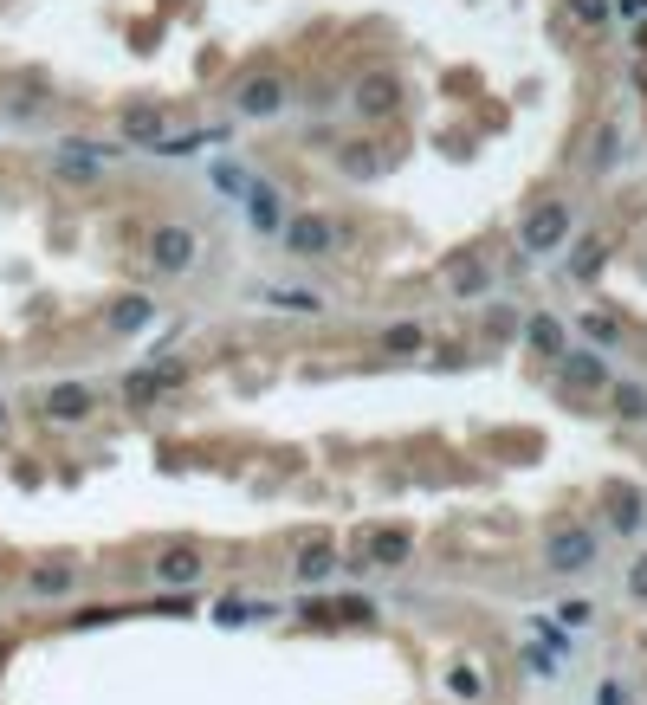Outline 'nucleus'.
<instances>
[{"label":"nucleus","mask_w":647,"mask_h":705,"mask_svg":"<svg viewBox=\"0 0 647 705\" xmlns=\"http://www.w3.org/2000/svg\"><path fill=\"white\" fill-rule=\"evenodd\" d=\"M628 596L647 602V557H635V570H628Z\"/></svg>","instance_id":"nucleus-28"},{"label":"nucleus","mask_w":647,"mask_h":705,"mask_svg":"<svg viewBox=\"0 0 647 705\" xmlns=\"http://www.w3.org/2000/svg\"><path fill=\"white\" fill-rule=\"evenodd\" d=\"M169 382H182V363H162V369H136V376L123 382V402H130V408H149V402H156L162 389H169Z\"/></svg>","instance_id":"nucleus-5"},{"label":"nucleus","mask_w":647,"mask_h":705,"mask_svg":"<svg viewBox=\"0 0 647 705\" xmlns=\"http://www.w3.org/2000/svg\"><path fill=\"white\" fill-rule=\"evenodd\" d=\"M195 253H201V240L188 227H156V233H149V259H156L162 272H188V266H195Z\"/></svg>","instance_id":"nucleus-2"},{"label":"nucleus","mask_w":647,"mask_h":705,"mask_svg":"<svg viewBox=\"0 0 647 705\" xmlns=\"http://www.w3.org/2000/svg\"><path fill=\"white\" fill-rule=\"evenodd\" d=\"M628 699H635V693H628V686H622V680H609V686H596V705H628Z\"/></svg>","instance_id":"nucleus-27"},{"label":"nucleus","mask_w":647,"mask_h":705,"mask_svg":"<svg viewBox=\"0 0 647 705\" xmlns=\"http://www.w3.org/2000/svg\"><path fill=\"white\" fill-rule=\"evenodd\" d=\"M382 350H389V356H421V350H428V330H421L415 317H402V324L382 330Z\"/></svg>","instance_id":"nucleus-13"},{"label":"nucleus","mask_w":647,"mask_h":705,"mask_svg":"<svg viewBox=\"0 0 647 705\" xmlns=\"http://www.w3.org/2000/svg\"><path fill=\"white\" fill-rule=\"evenodd\" d=\"M130 136H143V143H149V136H156V110H143V117H130Z\"/></svg>","instance_id":"nucleus-29"},{"label":"nucleus","mask_w":647,"mask_h":705,"mask_svg":"<svg viewBox=\"0 0 647 705\" xmlns=\"http://www.w3.org/2000/svg\"><path fill=\"white\" fill-rule=\"evenodd\" d=\"M330 233H337V227H330L324 214H298V220H285V227H279V240L292 246V253L318 259V253H330Z\"/></svg>","instance_id":"nucleus-4"},{"label":"nucleus","mask_w":647,"mask_h":705,"mask_svg":"<svg viewBox=\"0 0 647 705\" xmlns=\"http://www.w3.org/2000/svg\"><path fill=\"white\" fill-rule=\"evenodd\" d=\"M583 337L596 343V350H615V343H622V324H615V317H602V311H589V317H583Z\"/></svg>","instance_id":"nucleus-19"},{"label":"nucleus","mask_w":647,"mask_h":705,"mask_svg":"<svg viewBox=\"0 0 647 705\" xmlns=\"http://www.w3.org/2000/svg\"><path fill=\"white\" fill-rule=\"evenodd\" d=\"M72 583H78V576H72V563H39L26 589H33L39 602H65V596H72Z\"/></svg>","instance_id":"nucleus-9"},{"label":"nucleus","mask_w":647,"mask_h":705,"mask_svg":"<svg viewBox=\"0 0 647 705\" xmlns=\"http://www.w3.org/2000/svg\"><path fill=\"white\" fill-rule=\"evenodd\" d=\"M615 414H622V421H647V389H635V382H615Z\"/></svg>","instance_id":"nucleus-21"},{"label":"nucleus","mask_w":647,"mask_h":705,"mask_svg":"<svg viewBox=\"0 0 647 705\" xmlns=\"http://www.w3.org/2000/svg\"><path fill=\"white\" fill-rule=\"evenodd\" d=\"M156 576H162V583H195V576H201V550H188V544L162 550V557H156Z\"/></svg>","instance_id":"nucleus-11"},{"label":"nucleus","mask_w":647,"mask_h":705,"mask_svg":"<svg viewBox=\"0 0 647 705\" xmlns=\"http://www.w3.org/2000/svg\"><path fill=\"white\" fill-rule=\"evenodd\" d=\"M91 408H98V395H91L85 382H59V389L46 395V414H52V421H85Z\"/></svg>","instance_id":"nucleus-6"},{"label":"nucleus","mask_w":647,"mask_h":705,"mask_svg":"<svg viewBox=\"0 0 647 705\" xmlns=\"http://www.w3.org/2000/svg\"><path fill=\"white\" fill-rule=\"evenodd\" d=\"M596 531H583V524H570V531H550V544H544V563L557 576H576V570H589L596 563Z\"/></svg>","instance_id":"nucleus-1"},{"label":"nucleus","mask_w":647,"mask_h":705,"mask_svg":"<svg viewBox=\"0 0 647 705\" xmlns=\"http://www.w3.org/2000/svg\"><path fill=\"white\" fill-rule=\"evenodd\" d=\"M149 317H156V304H149V298H117V304H110V330H117V337L143 330Z\"/></svg>","instance_id":"nucleus-15"},{"label":"nucleus","mask_w":647,"mask_h":705,"mask_svg":"<svg viewBox=\"0 0 647 705\" xmlns=\"http://www.w3.org/2000/svg\"><path fill=\"white\" fill-rule=\"evenodd\" d=\"M453 693H460V699H479V673H473V667H453Z\"/></svg>","instance_id":"nucleus-26"},{"label":"nucleus","mask_w":647,"mask_h":705,"mask_svg":"<svg viewBox=\"0 0 647 705\" xmlns=\"http://www.w3.org/2000/svg\"><path fill=\"white\" fill-rule=\"evenodd\" d=\"M635 524H641V499L635 492H615L609 499V531H635Z\"/></svg>","instance_id":"nucleus-20"},{"label":"nucleus","mask_w":647,"mask_h":705,"mask_svg":"<svg viewBox=\"0 0 647 705\" xmlns=\"http://www.w3.org/2000/svg\"><path fill=\"white\" fill-rule=\"evenodd\" d=\"M246 207H253V220L266 233H279V207H272V195H246Z\"/></svg>","instance_id":"nucleus-23"},{"label":"nucleus","mask_w":647,"mask_h":705,"mask_svg":"<svg viewBox=\"0 0 647 705\" xmlns=\"http://www.w3.org/2000/svg\"><path fill=\"white\" fill-rule=\"evenodd\" d=\"M563 382L570 389H609V363L602 356H563Z\"/></svg>","instance_id":"nucleus-12"},{"label":"nucleus","mask_w":647,"mask_h":705,"mask_svg":"<svg viewBox=\"0 0 647 705\" xmlns=\"http://www.w3.org/2000/svg\"><path fill=\"white\" fill-rule=\"evenodd\" d=\"M408 557H415L408 531H376L369 537V563H408Z\"/></svg>","instance_id":"nucleus-16"},{"label":"nucleus","mask_w":647,"mask_h":705,"mask_svg":"<svg viewBox=\"0 0 647 705\" xmlns=\"http://www.w3.org/2000/svg\"><path fill=\"white\" fill-rule=\"evenodd\" d=\"M525 337L538 343L544 356H563V324H557V317H525Z\"/></svg>","instance_id":"nucleus-17"},{"label":"nucleus","mask_w":647,"mask_h":705,"mask_svg":"<svg viewBox=\"0 0 647 705\" xmlns=\"http://www.w3.org/2000/svg\"><path fill=\"white\" fill-rule=\"evenodd\" d=\"M356 110H363V117H389L395 110V78H363V85H356Z\"/></svg>","instance_id":"nucleus-14"},{"label":"nucleus","mask_w":647,"mask_h":705,"mask_svg":"<svg viewBox=\"0 0 647 705\" xmlns=\"http://www.w3.org/2000/svg\"><path fill=\"white\" fill-rule=\"evenodd\" d=\"M337 563H343V550H337V544H305V550L292 557V576H298V583H324V576L337 570Z\"/></svg>","instance_id":"nucleus-7"},{"label":"nucleus","mask_w":647,"mask_h":705,"mask_svg":"<svg viewBox=\"0 0 647 705\" xmlns=\"http://www.w3.org/2000/svg\"><path fill=\"white\" fill-rule=\"evenodd\" d=\"M486 330H492V337H505V330H525V317H518L512 304H499V311L486 317Z\"/></svg>","instance_id":"nucleus-25"},{"label":"nucleus","mask_w":647,"mask_h":705,"mask_svg":"<svg viewBox=\"0 0 647 705\" xmlns=\"http://www.w3.org/2000/svg\"><path fill=\"white\" fill-rule=\"evenodd\" d=\"M279 104H285V78H253V85H240V117H272Z\"/></svg>","instance_id":"nucleus-8"},{"label":"nucleus","mask_w":647,"mask_h":705,"mask_svg":"<svg viewBox=\"0 0 647 705\" xmlns=\"http://www.w3.org/2000/svg\"><path fill=\"white\" fill-rule=\"evenodd\" d=\"M609 7H615V0H570V13H576V20H589V26L609 20Z\"/></svg>","instance_id":"nucleus-24"},{"label":"nucleus","mask_w":647,"mask_h":705,"mask_svg":"<svg viewBox=\"0 0 647 705\" xmlns=\"http://www.w3.org/2000/svg\"><path fill=\"white\" fill-rule=\"evenodd\" d=\"M0 427H7V402H0Z\"/></svg>","instance_id":"nucleus-30"},{"label":"nucleus","mask_w":647,"mask_h":705,"mask_svg":"<svg viewBox=\"0 0 647 705\" xmlns=\"http://www.w3.org/2000/svg\"><path fill=\"white\" fill-rule=\"evenodd\" d=\"M59 169H65V175H85V182H91V175H98V156H91V149H59Z\"/></svg>","instance_id":"nucleus-22"},{"label":"nucleus","mask_w":647,"mask_h":705,"mask_svg":"<svg viewBox=\"0 0 647 705\" xmlns=\"http://www.w3.org/2000/svg\"><path fill=\"white\" fill-rule=\"evenodd\" d=\"M563 240H570V207L563 201H550L525 220V253H557Z\"/></svg>","instance_id":"nucleus-3"},{"label":"nucleus","mask_w":647,"mask_h":705,"mask_svg":"<svg viewBox=\"0 0 647 705\" xmlns=\"http://www.w3.org/2000/svg\"><path fill=\"white\" fill-rule=\"evenodd\" d=\"M343 175H356V182H369V175H376L382 169V156H376V149H369V143H350V149H343Z\"/></svg>","instance_id":"nucleus-18"},{"label":"nucleus","mask_w":647,"mask_h":705,"mask_svg":"<svg viewBox=\"0 0 647 705\" xmlns=\"http://www.w3.org/2000/svg\"><path fill=\"white\" fill-rule=\"evenodd\" d=\"M447 285H453V292H460V298H479V292H486V266H479V259L473 253H453L447 259Z\"/></svg>","instance_id":"nucleus-10"}]
</instances>
